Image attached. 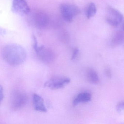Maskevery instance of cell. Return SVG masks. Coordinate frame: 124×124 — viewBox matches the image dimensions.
<instances>
[{"label": "cell", "mask_w": 124, "mask_h": 124, "mask_svg": "<svg viewBox=\"0 0 124 124\" xmlns=\"http://www.w3.org/2000/svg\"><path fill=\"white\" fill-rule=\"evenodd\" d=\"M2 54L4 61L13 66L22 64L27 58L26 50L20 45L16 44L6 46L2 50Z\"/></svg>", "instance_id": "obj_1"}, {"label": "cell", "mask_w": 124, "mask_h": 124, "mask_svg": "<svg viewBox=\"0 0 124 124\" xmlns=\"http://www.w3.org/2000/svg\"><path fill=\"white\" fill-rule=\"evenodd\" d=\"M60 10L62 18L69 23L71 22L74 17L80 13V10L77 6L67 3L61 4L60 6Z\"/></svg>", "instance_id": "obj_2"}, {"label": "cell", "mask_w": 124, "mask_h": 124, "mask_svg": "<svg viewBox=\"0 0 124 124\" xmlns=\"http://www.w3.org/2000/svg\"><path fill=\"white\" fill-rule=\"evenodd\" d=\"M11 99V107L14 111L21 109L26 106L28 101V97L26 93L20 90L14 92Z\"/></svg>", "instance_id": "obj_3"}, {"label": "cell", "mask_w": 124, "mask_h": 124, "mask_svg": "<svg viewBox=\"0 0 124 124\" xmlns=\"http://www.w3.org/2000/svg\"><path fill=\"white\" fill-rule=\"evenodd\" d=\"M70 81V79L67 77L55 76L46 82L44 86L52 90H56L64 87Z\"/></svg>", "instance_id": "obj_4"}, {"label": "cell", "mask_w": 124, "mask_h": 124, "mask_svg": "<svg viewBox=\"0 0 124 124\" xmlns=\"http://www.w3.org/2000/svg\"><path fill=\"white\" fill-rule=\"evenodd\" d=\"M39 59L43 63L48 64L53 62L55 56L53 52L43 46H38L34 49Z\"/></svg>", "instance_id": "obj_5"}, {"label": "cell", "mask_w": 124, "mask_h": 124, "mask_svg": "<svg viewBox=\"0 0 124 124\" xmlns=\"http://www.w3.org/2000/svg\"><path fill=\"white\" fill-rule=\"evenodd\" d=\"M107 11V23L113 27H117L123 20V15L119 11L112 7L108 8Z\"/></svg>", "instance_id": "obj_6"}, {"label": "cell", "mask_w": 124, "mask_h": 124, "mask_svg": "<svg viewBox=\"0 0 124 124\" xmlns=\"http://www.w3.org/2000/svg\"><path fill=\"white\" fill-rule=\"evenodd\" d=\"M12 9L13 12L23 16L27 15L30 11L26 0H13Z\"/></svg>", "instance_id": "obj_7"}, {"label": "cell", "mask_w": 124, "mask_h": 124, "mask_svg": "<svg viewBox=\"0 0 124 124\" xmlns=\"http://www.w3.org/2000/svg\"><path fill=\"white\" fill-rule=\"evenodd\" d=\"M34 21L37 27L39 29H43L48 24V18L45 13L38 12L34 15Z\"/></svg>", "instance_id": "obj_8"}, {"label": "cell", "mask_w": 124, "mask_h": 124, "mask_svg": "<svg viewBox=\"0 0 124 124\" xmlns=\"http://www.w3.org/2000/svg\"><path fill=\"white\" fill-rule=\"evenodd\" d=\"M33 104L34 109L36 111L43 112L47 111L43 99L37 93H34L33 95Z\"/></svg>", "instance_id": "obj_9"}, {"label": "cell", "mask_w": 124, "mask_h": 124, "mask_svg": "<svg viewBox=\"0 0 124 124\" xmlns=\"http://www.w3.org/2000/svg\"><path fill=\"white\" fill-rule=\"evenodd\" d=\"M92 96L90 93L82 92L78 94L73 101V105L77 106L80 103L89 102L91 100Z\"/></svg>", "instance_id": "obj_10"}, {"label": "cell", "mask_w": 124, "mask_h": 124, "mask_svg": "<svg viewBox=\"0 0 124 124\" xmlns=\"http://www.w3.org/2000/svg\"><path fill=\"white\" fill-rule=\"evenodd\" d=\"M88 80L93 84H98L99 83V78L95 71L92 69H88L87 73Z\"/></svg>", "instance_id": "obj_11"}, {"label": "cell", "mask_w": 124, "mask_h": 124, "mask_svg": "<svg viewBox=\"0 0 124 124\" xmlns=\"http://www.w3.org/2000/svg\"><path fill=\"white\" fill-rule=\"evenodd\" d=\"M97 8L95 5L93 3H91L86 8L85 15L88 19L93 17L96 13Z\"/></svg>", "instance_id": "obj_12"}, {"label": "cell", "mask_w": 124, "mask_h": 124, "mask_svg": "<svg viewBox=\"0 0 124 124\" xmlns=\"http://www.w3.org/2000/svg\"><path fill=\"white\" fill-rule=\"evenodd\" d=\"M118 34L116 36L112 41V44L114 46H116L120 45L123 41V38L121 34Z\"/></svg>", "instance_id": "obj_13"}, {"label": "cell", "mask_w": 124, "mask_h": 124, "mask_svg": "<svg viewBox=\"0 0 124 124\" xmlns=\"http://www.w3.org/2000/svg\"><path fill=\"white\" fill-rule=\"evenodd\" d=\"M116 110L118 112H121L124 109V102L123 101H120L117 104L116 107Z\"/></svg>", "instance_id": "obj_14"}, {"label": "cell", "mask_w": 124, "mask_h": 124, "mask_svg": "<svg viewBox=\"0 0 124 124\" xmlns=\"http://www.w3.org/2000/svg\"><path fill=\"white\" fill-rule=\"evenodd\" d=\"M79 50L78 48H76L74 50L72 54V56L71 58V60H73L75 59L78 56V54H79Z\"/></svg>", "instance_id": "obj_15"}, {"label": "cell", "mask_w": 124, "mask_h": 124, "mask_svg": "<svg viewBox=\"0 0 124 124\" xmlns=\"http://www.w3.org/2000/svg\"><path fill=\"white\" fill-rule=\"evenodd\" d=\"M4 98V94H3V88L2 85H0V104Z\"/></svg>", "instance_id": "obj_16"}, {"label": "cell", "mask_w": 124, "mask_h": 124, "mask_svg": "<svg viewBox=\"0 0 124 124\" xmlns=\"http://www.w3.org/2000/svg\"><path fill=\"white\" fill-rule=\"evenodd\" d=\"M105 73H106V75L108 77L110 78L111 77V70L109 69H106V71H105Z\"/></svg>", "instance_id": "obj_17"}, {"label": "cell", "mask_w": 124, "mask_h": 124, "mask_svg": "<svg viewBox=\"0 0 124 124\" xmlns=\"http://www.w3.org/2000/svg\"><path fill=\"white\" fill-rule=\"evenodd\" d=\"M6 32L5 30L3 29L0 27V35H4V34H5Z\"/></svg>", "instance_id": "obj_18"}]
</instances>
